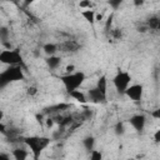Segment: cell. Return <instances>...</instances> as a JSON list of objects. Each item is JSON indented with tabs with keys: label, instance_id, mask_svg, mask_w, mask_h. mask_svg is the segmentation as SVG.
<instances>
[{
	"label": "cell",
	"instance_id": "obj_1",
	"mask_svg": "<svg viewBox=\"0 0 160 160\" xmlns=\"http://www.w3.org/2000/svg\"><path fill=\"white\" fill-rule=\"evenodd\" d=\"M50 139L49 138H44V136H28L24 138V142L30 148L32 155H34V160H38L42 152V150L45 148H48V145L50 144Z\"/></svg>",
	"mask_w": 160,
	"mask_h": 160
},
{
	"label": "cell",
	"instance_id": "obj_2",
	"mask_svg": "<svg viewBox=\"0 0 160 160\" xmlns=\"http://www.w3.org/2000/svg\"><path fill=\"white\" fill-rule=\"evenodd\" d=\"M85 78L86 76L82 71H75L72 74H66L60 76V80L64 84L66 91L70 94L71 91H75L81 86V84L85 81Z\"/></svg>",
	"mask_w": 160,
	"mask_h": 160
},
{
	"label": "cell",
	"instance_id": "obj_3",
	"mask_svg": "<svg viewBox=\"0 0 160 160\" xmlns=\"http://www.w3.org/2000/svg\"><path fill=\"white\" fill-rule=\"evenodd\" d=\"M22 79H24V72H22L21 68L20 66H10L9 69L4 70L0 74V86L4 88L9 82L22 80Z\"/></svg>",
	"mask_w": 160,
	"mask_h": 160
},
{
	"label": "cell",
	"instance_id": "obj_4",
	"mask_svg": "<svg viewBox=\"0 0 160 160\" xmlns=\"http://www.w3.org/2000/svg\"><path fill=\"white\" fill-rule=\"evenodd\" d=\"M130 81H131V75L128 71H120L119 70L118 74L112 78V84L115 86V90L120 95L126 92L128 88L130 86Z\"/></svg>",
	"mask_w": 160,
	"mask_h": 160
},
{
	"label": "cell",
	"instance_id": "obj_5",
	"mask_svg": "<svg viewBox=\"0 0 160 160\" xmlns=\"http://www.w3.org/2000/svg\"><path fill=\"white\" fill-rule=\"evenodd\" d=\"M0 61L2 64L10 65V66H18L19 64H21L22 58L20 55V51L18 49L15 50H2L0 52Z\"/></svg>",
	"mask_w": 160,
	"mask_h": 160
},
{
	"label": "cell",
	"instance_id": "obj_6",
	"mask_svg": "<svg viewBox=\"0 0 160 160\" xmlns=\"http://www.w3.org/2000/svg\"><path fill=\"white\" fill-rule=\"evenodd\" d=\"M142 92H144V86L141 84H134L128 88L125 95L134 101H139L142 98Z\"/></svg>",
	"mask_w": 160,
	"mask_h": 160
},
{
	"label": "cell",
	"instance_id": "obj_7",
	"mask_svg": "<svg viewBox=\"0 0 160 160\" xmlns=\"http://www.w3.org/2000/svg\"><path fill=\"white\" fill-rule=\"evenodd\" d=\"M129 122L130 125L134 128L135 131L138 132H141L145 128V124H146V118L145 115L142 114H136V115H132L130 119H129Z\"/></svg>",
	"mask_w": 160,
	"mask_h": 160
},
{
	"label": "cell",
	"instance_id": "obj_8",
	"mask_svg": "<svg viewBox=\"0 0 160 160\" xmlns=\"http://www.w3.org/2000/svg\"><path fill=\"white\" fill-rule=\"evenodd\" d=\"M88 100L95 104H101L106 101V95H104L98 88H92L88 91Z\"/></svg>",
	"mask_w": 160,
	"mask_h": 160
},
{
	"label": "cell",
	"instance_id": "obj_9",
	"mask_svg": "<svg viewBox=\"0 0 160 160\" xmlns=\"http://www.w3.org/2000/svg\"><path fill=\"white\" fill-rule=\"evenodd\" d=\"M12 158H14V160H26L28 151L22 148H16L12 150Z\"/></svg>",
	"mask_w": 160,
	"mask_h": 160
},
{
	"label": "cell",
	"instance_id": "obj_10",
	"mask_svg": "<svg viewBox=\"0 0 160 160\" xmlns=\"http://www.w3.org/2000/svg\"><path fill=\"white\" fill-rule=\"evenodd\" d=\"M96 88H98L104 95H106V92H108V80H106V76H105V75H101V76L98 79Z\"/></svg>",
	"mask_w": 160,
	"mask_h": 160
},
{
	"label": "cell",
	"instance_id": "obj_11",
	"mask_svg": "<svg viewBox=\"0 0 160 160\" xmlns=\"http://www.w3.org/2000/svg\"><path fill=\"white\" fill-rule=\"evenodd\" d=\"M46 65L50 68V69H56L59 65H60V62H61V59L59 58V56H56V55H52V56H49L46 60Z\"/></svg>",
	"mask_w": 160,
	"mask_h": 160
},
{
	"label": "cell",
	"instance_id": "obj_12",
	"mask_svg": "<svg viewBox=\"0 0 160 160\" xmlns=\"http://www.w3.org/2000/svg\"><path fill=\"white\" fill-rule=\"evenodd\" d=\"M82 145H84V148H85L86 151L91 152V151L94 150V145H95V139H94V136H86V138H84Z\"/></svg>",
	"mask_w": 160,
	"mask_h": 160
},
{
	"label": "cell",
	"instance_id": "obj_13",
	"mask_svg": "<svg viewBox=\"0 0 160 160\" xmlns=\"http://www.w3.org/2000/svg\"><path fill=\"white\" fill-rule=\"evenodd\" d=\"M42 50H44V52H45L46 55L52 56V55H55V52L58 51V45H56V44H52V42H48V44H45V45L42 46Z\"/></svg>",
	"mask_w": 160,
	"mask_h": 160
},
{
	"label": "cell",
	"instance_id": "obj_14",
	"mask_svg": "<svg viewBox=\"0 0 160 160\" xmlns=\"http://www.w3.org/2000/svg\"><path fill=\"white\" fill-rule=\"evenodd\" d=\"M81 15H82V18H84L86 21H89L90 24H94V22H95V16H96L95 10H91V9L84 10V11H81Z\"/></svg>",
	"mask_w": 160,
	"mask_h": 160
},
{
	"label": "cell",
	"instance_id": "obj_15",
	"mask_svg": "<svg viewBox=\"0 0 160 160\" xmlns=\"http://www.w3.org/2000/svg\"><path fill=\"white\" fill-rule=\"evenodd\" d=\"M72 99H75L76 101H79V102H81V104H84V102H86V96H85V94L82 92V91H80V90H75V91H71L70 94H69Z\"/></svg>",
	"mask_w": 160,
	"mask_h": 160
},
{
	"label": "cell",
	"instance_id": "obj_16",
	"mask_svg": "<svg viewBox=\"0 0 160 160\" xmlns=\"http://www.w3.org/2000/svg\"><path fill=\"white\" fill-rule=\"evenodd\" d=\"M114 131H115V134H116L118 136L124 135V134H125V125H124V122H122V121L116 122V125H115V128H114Z\"/></svg>",
	"mask_w": 160,
	"mask_h": 160
},
{
	"label": "cell",
	"instance_id": "obj_17",
	"mask_svg": "<svg viewBox=\"0 0 160 160\" xmlns=\"http://www.w3.org/2000/svg\"><path fill=\"white\" fill-rule=\"evenodd\" d=\"M0 39H1V42H6L9 40V30L5 26L0 28Z\"/></svg>",
	"mask_w": 160,
	"mask_h": 160
},
{
	"label": "cell",
	"instance_id": "obj_18",
	"mask_svg": "<svg viewBox=\"0 0 160 160\" xmlns=\"http://www.w3.org/2000/svg\"><path fill=\"white\" fill-rule=\"evenodd\" d=\"M90 160H102V152L99 150H92L90 152Z\"/></svg>",
	"mask_w": 160,
	"mask_h": 160
},
{
	"label": "cell",
	"instance_id": "obj_19",
	"mask_svg": "<svg viewBox=\"0 0 160 160\" xmlns=\"http://www.w3.org/2000/svg\"><path fill=\"white\" fill-rule=\"evenodd\" d=\"M91 1H89V0H82V1H80L79 2V6L81 8V9H85V10H89L90 8H91Z\"/></svg>",
	"mask_w": 160,
	"mask_h": 160
},
{
	"label": "cell",
	"instance_id": "obj_20",
	"mask_svg": "<svg viewBox=\"0 0 160 160\" xmlns=\"http://www.w3.org/2000/svg\"><path fill=\"white\" fill-rule=\"evenodd\" d=\"M150 115H151V118H154V119H160V106H159L158 109L152 110V111L150 112Z\"/></svg>",
	"mask_w": 160,
	"mask_h": 160
},
{
	"label": "cell",
	"instance_id": "obj_21",
	"mask_svg": "<svg viewBox=\"0 0 160 160\" xmlns=\"http://www.w3.org/2000/svg\"><path fill=\"white\" fill-rule=\"evenodd\" d=\"M112 18H114V14L111 12L109 16H108V20H106V24H105V29L109 30V28L111 26V22H112Z\"/></svg>",
	"mask_w": 160,
	"mask_h": 160
},
{
	"label": "cell",
	"instance_id": "obj_22",
	"mask_svg": "<svg viewBox=\"0 0 160 160\" xmlns=\"http://www.w3.org/2000/svg\"><path fill=\"white\" fill-rule=\"evenodd\" d=\"M110 6H112V9H118V6L121 5V0H115V1H109Z\"/></svg>",
	"mask_w": 160,
	"mask_h": 160
},
{
	"label": "cell",
	"instance_id": "obj_23",
	"mask_svg": "<svg viewBox=\"0 0 160 160\" xmlns=\"http://www.w3.org/2000/svg\"><path fill=\"white\" fill-rule=\"evenodd\" d=\"M66 72L68 74H72V72H75V65H72V64H70V65H68L66 66Z\"/></svg>",
	"mask_w": 160,
	"mask_h": 160
},
{
	"label": "cell",
	"instance_id": "obj_24",
	"mask_svg": "<svg viewBox=\"0 0 160 160\" xmlns=\"http://www.w3.org/2000/svg\"><path fill=\"white\" fill-rule=\"evenodd\" d=\"M38 92V90H36V88L35 86H30V88H28V95H35Z\"/></svg>",
	"mask_w": 160,
	"mask_h": 160
},
{
	"label": "cell",
	"instance_id": "obj_25",
	"mask_svg": "<svg viewBox=\"0 0 160 160\" xmlns=\"http://www.w3.org/2000/svg\"><path fill=\"white\" fill-rule=\"evenodd\" d=\"M154 141L155 142H160V129L155 131V134H154Z\"/></svg>",
	"mask_w": 160,
	"mask_h": 160
},
{
	"label": "cell",
	"instance_id": "obj_26",
	"mask_svg": "<svg viewBox=\"0 0 160 160\" xmlns=\"http://www.w3.org/2000/svg\"><path fill=\"white\" fill-rule=\"evenodd\" d=\"M45 124H46V126H48V128H51V126L54 125V120H52V119H50V118H48V119L45 120Z\"/></svg>",
	"mask_w": 160,
	"mask_h": 160
},
{
	"label": "cell",
	"instance_id": "obj_27",
	"mask_svg": "<svg viewBox=\"0 0 160 160\" xmlns=\"http://www.w3.org/2000/svg\"><path fill=\"white\" fill-rule=\"evenodd\" d=\"M0 160H11V159H10V156H9L8 154L1 152V154H0Z\"/></svg>",
	"mask_w": 160,
	"mask_h": 160
},
{
	"label": "cell",
	"instance_id": "obj_28",
	"mask_svg": "<svg viewBox=\"0 0 160 160\" xmlns=\"http://www.w3.org/2000/svg\"><path fill=\"white\" fill-rule=\"evenodd\" d=\"M5 129H6V126H5V124L1 121V122H0V131H1V134H5V132H6Z\"/></svg>",
	"mask_w": 160,
	"mask_h": 160
},
{
	"label": "cell",
	"instance_id": "obj_29",
	"mask_svg": "<svg viewBox=\"0 0 160 160\" xmlns=\"http://www.w3.org/2000/svg\"><path fill=\"white\" fill-rule=\"evenodd\" d=\"M100 20H102V14H98L95 16V21H100Z\"/></svg>",
	"mask_w": 160,
	"mask_h": 160
},
{
	"label": "cell",
	"instance_id": "obj_30",
	"mask_svg": "<svg viewBox=\"0 0 160 160\" xmlns=\"http://www.w3.org/2000/svg\"><path fill=\"white\" fill-rule=\"evenodd\" d=\"M134 4H135L136 6H139V5H142V4H144V1H142V0H135V1H134Z\"/></svg>",
	"mask_w": 160,
	"mask_h": 160
},
{
	"label": "cell",
	"instance_id": "obj_31",
	"mask_svg": "<svg viewBox=\"0 0 160 160\" xmlns=\"http://www.w3.org/2000/svg\"><path fill=\"white\" fill-rule=\"evenodd\" d=\"M158 29H159V30H160V21H159V26H158Z\"/></svg>",
	"mask_w": 160,
	"mask_h": 160
},
{
	"label": "cell",
	"instance_id": "obj_32",
	"mask_svg": "<svg viewBox=\"0 0 160 160\" xmlns=\"http://www.w3.org/2000/svg\"><path fill=\"white\" fill-rule=\"evenodd\" d=\"M128 160H131V159H128Z\"/></svg>",
	"mask_w": 160,
	"mask_h": 160
}]
</instances>
